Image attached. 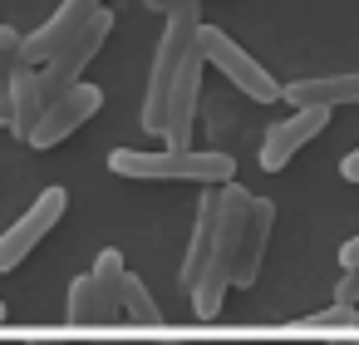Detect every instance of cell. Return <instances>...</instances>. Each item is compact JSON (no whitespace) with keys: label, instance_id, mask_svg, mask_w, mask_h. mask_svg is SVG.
I'll return each instance as SVG.
<instances>
[{"label":"cell","instance_id":"14","mask_svg":"<svg viewBox=\"0 0 359 345\" xmlns=\"http://www.w3.org/2000/svg\"><path fill=\"white\" fill-rule=\"evenodd\" d=\"M40 114H45V84H40V70L25 65V70L15 74V84H11V134H15L20 143H30Z\"/></svg>","mask_w":359,"mask_h":345},{"label":"cell","instance_id":"2","mask_svg":"<svg viewBox=\"0 0 359 345\" xmlns=\"http://www.w3.org/2000/svg\"><path fill=\"white\" fill-rule=\"evenodd\" d=\"M246 207H251V193H246L241 183H222V227H217V247H212V261L202 266V281L187 291V296H192V311H197L202 320L217 315L222 301H226V291H231V266H236Z\"/></svg>","mask_w":359,"mask_h":345},{"label":"cell","instance_id":"4","mask_svg":"<svg viewBox=\"0 0 359 345\" xmlns=\"http://www.w3.org/2000/svg\"><path fill=\"white\" fill-rule=\"evenodd\" d=\"M197 50H202V60H207L212 70H222V74H226L251 104H276V99H280V84L266 74V65L251 60V55H246L222 25H202V30H197Z\"/></svg>","mask_w":359,"mask_h":345},{"label":"cell","instance_id":"12","mask_svg":"<svg viewBox=\"0 0 359 345\" xmlns=\"http://www.w3.org/2000/svg\"><path fill=\"white\" fill-rule=\"evenodd\" d=\"M217 227H222V188H202V197H197V222H192V242H187V256H182V286H187V291L202 281V266L212 261Z\"/></svg>","mask_w":359,"mask_h":345},{"label":"cell","instance_id":"8","mask_svg":"<svg viewBox=\"0 0 359 345\" xmlns=\"http://www.w3.org/2000/svg\"><path fill=\"white\" fill-rule=\"evenodd\" d=\"M330 114L334 109H320V104H300L290 119H276L271 129H266V143H261V168L266 173H280L310 138H320L325 129H330Z\"/></svg>","mask_w":359,"mask_h":345},{"label":"cell","instance_id":"21","mask_svg":"<svg viewBox=\"0 0 359 345\" xmlns=\"http://www.w3.org/2000/svg\"><path fill=\"white\" fill-rule=\"evenodd\" d=\"M339 178H344V183H359V148L339 158Z\"/></svg>","mask_w":359,"mask_h":345},{"label":"cell","instance_id":"6","mask_svg":"<svg viewBox=\"0 0 359 345\" xmlns=\"http://www.w3.org/2000/svg\"><path fill=\"white\" fill-rule=\"evenodd\" d=\"M99 109H104V89L99 84L79 79V84L60 89L55 99H45V114H40L35 134H30V148H60L69 134H79L89 119H99Z\"/></svg>","mask_w":359,"mask_h":345},{"label":"cell","instance_id":"24","mask_svg":"<svg viewBox=\"0 0 359 345\" xmlns=\"http://www.w3.org/2000/svg\"><path fill=\"white\" fill-rule=\"evenodd\" d=\"M334 345H359V340H334Z\"/></svg>","mask_w":359,"mask_h":345},{"label":"cell","instance_id":"16","mask_svg":"<svg viewBox=\"0 0 359 345\" xmlns=\"http://www.w3.org/2000/svg\"><path fill=\"white\" fill-rule=\"evenodd\" d=\"M118 320H133V325H158V306L148 296V286L128 271L123 276V291H118Z\"/></svg>","mask_w":359,"mask_h":345},{"label":"cell","instance_id":"3","mask_svg":"<svg viewBox=\"0 0 359 345\" xmlns=\"http://www.w3.org/2000/svg\"><path fill=\"white\" fill-rule=\"evenodd\" d=\"M197 11L192 15H168L163 25V40H158V55H153V70H148V94H143V129L163 138V104H168V89L172 79L182 74V65L197 55Z\"/></svg>","mask_w":359,"mask_h":345},{"label":"cell","instance_id":"11","mask_svg":"<svg viewBox=\"0 0 359 345\" xmlns=\"http://www.w3.org/2000/svg\"><path fill=\"white\" fill-rule=\"evenodd\" d=\"M271 227H276V202L251 193L246 227H241V247H236V266H231V286H241V291L256 286V276H261V256H266V242H271Z\"/></svg>","mask_w":359,"mask_h":345},{"label":"cell","instance_id":"17","mask_svg":"<svg viewBox=\"0 0 359 345\" xmlns=\"http://www.w3.org/2000/svg\"><path fill=\"white\" fill-rule=\"evenodd\" d=\"M20 70H25V35L15 25H0V99L11 94Z\"/></svg>","mask_w":359,"mask_h":345},{"label":"cell","instance_id":"5","mask_svg":"<svg viewBox=\"0 0 359 345\" xmlns=\"http://www.w3.org/2000/svg\"><path fill=\"white\" fill-rule=\"evenodd\" d=\"M65 207H69V193L65 188H45L6 232H0V276H6V271H15L55 227H60V217H65Z\"/></svg>","mask_w":359,"mask_h":345},{"label":"cell","instance_id":"22","mask_svg":"<svg viewBox=\"0 0 359 345\" xmlns=\"http://www.w3.org/2000/svg\"><path fill=\"white\" fill-rule=\"evenodd\" d=\"M0 129H6V134H11V94H6V99H0Z\"/></svg>","mask_w":359,"mask_h":345},{"label":"cell","instance_id":"7","mask_svg":"<svg viewBox=\"0 0 359 345\" xmlns=\"http://www.w3.org/2000/svg\"><path fill=\"white\" fill-rule=\"evenodd\" d=\"M114 35V15L109 11H99L65 50H55L45 65H40V84H45V99H55L60 89H69V84H79L84 79V70L99 60V50H104V40Z\"/></svg>","mask_w":359,"mask_h":345},{"label":"cell","instance_id":"20","mask_svg":"<svg viewBox=\"0 0 359 345\" xmlns=\"http://www.w3.org/2000/svg\"><path fill=\"white\" fill-rule=\"evenodd\" d=\"M143 6H148L153 15H192L202 0H143Z\"/></svg>","mask_w":359,"mask_h":345},{"label":"cell","instance_id":"9","mask_svg":"<svg viewBox=\"0 0 359 345\" xmlns=\"http://www.w3.org/2000/svg\"><path fill=\"white\" fill-rule=\"evenodd\" d=\"M99 11H104V0H60V11H55L35 35H25V65L40 70V65H45L55 50H65Z\"/></svg>","mask_w":359,"mask_h":345},{"label":"cell","instance_id":"18","mask_svg":"<svg viewBox=\"0 0 359 345\" xmlns=\"http://www.w3.org/2000/svg\"><path fill=\"white\" fill-rule=\"evenodd\" d=\"M339 266H344V276L334 286V301L339 306H359V237H349L339 247Z\"/></svg>","mask_w":359,"mask_h":345},{"label":"cell","instance_id":"19","mask_svg":"<svg viewBox=\"0 0 359 345\" xmlns=\"http://www.w3.org/2000/svg\"><path fill=\"white\" fill-rule=\"evenodd\" d=\"M354 325H359V306H339V301L305 320V330H354Z\"/></svg>","mask_w":359,"mask_h":345},{"label":"cell","instance_id":"10","mask_svg":"<svg viewBox=\"0 0 359 345\" xmlns=\"http://www.w3.org/2000/svg\"><path fill=\"white\" fill-rule=\"evenodd\" d=\"M202 50L182 65V74L172 79L168 89V104H163V143L168 148H192V119H197V94H202Z\"/></svg>","mask_w":359,"mask_h":345},{"label":"cell","instance_id":"25","mask_svg":"<svg viewBox=\"0 0 359 345\" xmlns=\"http://www.w3.org/2000/svg\"><path fill=\"white\" fill-rule=\"evenodd\" d=\"M35 345H55V340H35Z\"/></svg>","mask_w":359,"mask_h":345},{"label":"cell","instance_id":"1","mask_svg":"<svg viewBox=\"0 0 359 345\" xmlns=\"http://www.w3.org/2000/svg\"><path fill=\"white\" fill-rule=\"evenodd\" d=\"M109 173L133 178V183H197V188H222V183H236V158H226L217 148H163V153L114 148L109 153Z\"/></svg>","mask_w":359,"mask_h":345},{"label":"cell","instance_id":"15","mask_svg":"<svg viewBox=\"0 0 359 345\" xmlns=\"http://www.w3.org/2000/svg\"><path fill=\"white\" fill-rule=\"evenodd\" d=\"M69 320H74V325H104V320H118V315H114V306L104 301V291H99L94 271L74 276V286H69Z\"/></svg>","mask_w":359,"mask_h":345},{"label":"cell","instance_id":"23","mask_svg":"<svg viewBox=\"0 0 359 345\" xmlns=\"http://www.w3.org/2000/svg\"><path fill=\"white\" fill-rule=\"evenodd\" d=\"M6 315H11V311H6V301H0V325H6Z\"/></svg>","mask_w":359,"mask_h":345},{"label":"cell","instance_id":"13","mask_svg":"<svg viewBox=\"0 0 359 345\" xmlns=\"http://www.w3.org/2000/svg\"><path fill=\"white\" fill-rule=\"evenodd\" d=\"M280 99L290 109L300 104H320V109H344V104H359V74H320V79H295L280 89Z\"/></svg>","mask_w":359,"mask_h":345}]
</instances>
